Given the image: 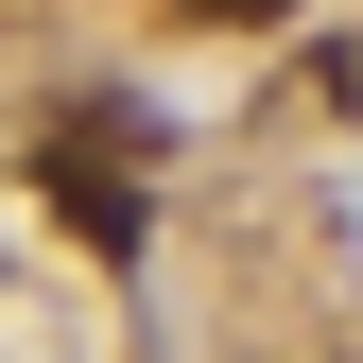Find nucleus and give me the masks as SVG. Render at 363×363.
<instances>
[{"label":"nucleus","mask_w":363,"mask_h":363,"mask_svg":"<svg viewBox=\"0 0 363 363\" xmlns=\"http://www.w3.org/2000/svg\"><path fill=\"white\" fill-rule=\"evenodd\" d=\"M35 191H52L104 259H139V121H52V139H35Z\"/></svg>","instance_id":"nucleus-1"},{"label":"nucleus","mask_w":363,"mask_h":363,"mask_svg":"<svg viewBox=\"0 0 363 363\" xmlns=\"http://www.w3.org/2000/svg\"><path fill=\"white\" fill-rule=\"evenodd\" d=\"M173 18H208V35H259V18H294V0H173Z\"/></svg>","instance_id":"nucleus-2"}]
</instances>
